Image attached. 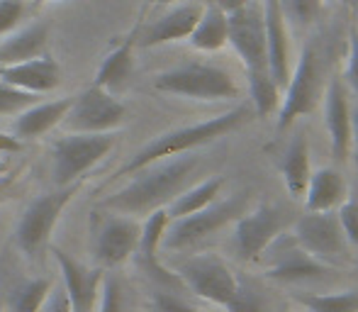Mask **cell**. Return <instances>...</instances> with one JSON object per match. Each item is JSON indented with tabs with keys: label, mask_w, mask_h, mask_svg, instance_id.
Masks as SVG:
<instances>
[{
	"label": "cell",
	"mask_w": 358,
	"mask_h": 312,
	"mask_svg": "<svg viewBox=\"0 0 358 312\" xmlns=\"http://www.w3.org/2000/svg\"><path fill=\"white\" fill-rule=\"evenodd\" d=\"M115 137L110 132H98V134H80V132H69L66 137L54 142V183L57 188L71 185L78 178H83L103 156L113 149Z\"/></svg>",
	"instance_id": "cell-7"
},
{
	"label": "cell",
	"mask_w": 358,
	"mask_h": 312,
	"mask_svg": "<svg viewBox=\"0 0 358 312\" xmlns=\"http://www.w3.org/2000/svg\"><path fill=\"white\" fill-rule=\"evenodd\" d=\"M246 208H249V193H236L227 200H215L213 205L193 215L171 220L164 239H161V246L176 251L200 244L203 239L224 229L227 225L236 222L246 213Z\"/></svg>",
	"instance_id": "cell-4"
},
{
	"label": "cell",
	"mask_w": 358,
	"mask_h": 312,
	"mask_svg": "<svg viewBox=\"0 0 358 312\" xmlns=\"http://www.w3.org/2000/svg\"><path fill=\"white\" fill-rule=\"evenodd\" d=\"M266 259L264 274L271 281H280V283H295V281H312L322 278V276L331 274V266L317 261L310 256L300 244L295 241L292 234H278L261 254ZM259 256V259H261Z\"/></svg>",
	"instance_id": "cell-13"
},
{
	"label": "cell",
	"mask_w": 358,
	"mask_h": 312,
	"mask_svg": "<svg viewBox=\"0 0 358 312\" xmlns=\"http://www.w3.org/2000/svg\"><path fill=\"white\" fill-rule=\"evenodd\" d=\"M124 118H127V108L120 100H115L110 90L90 85L80 95H73V103L66 118L62 120V127L66 132L80 134L113 132L124 122Z\"/></svg>",
	"instance_id": "cell-8"
},
{
	"label": "cell",
	"mask_w": 358,
	"mask_h": 312,
	"mask_svg": "<svg viewBox=\"0 0 358 312\" xmlns=\"http://www.w3.org/2000/svg\"><path fill=\"white\" fill-rule=\"evenodd\" d=\"M200 13H203V5H178V8L161 15L159 20H154L146 27H139L137 24V39H134V44L142 49H149V47H159V44L188 39L193 27L198 24Z\"/></svg>",
	"instance_id": "cell-18"
},
{
	"label": "cell",
	"mask_w": 358,
	"mask_h": 312,
	"mask_svg": "<svg viewBox=\"0 0 358 312\" xmlns=\"http://www.w3.org/2000/svg\"><path fill=\"white\" fill-rule=\"evenodd\" d=\"M100 312H124V290L117 276L105 271L103 293H100Z\"/></svg>",
	"instance_id": "cell-34"
},
{
	"label": "cell",
	"mask_w": 358,
	"mask_h": 312,
	"mask_svg": "<svg viewBox=\"0 0 358 312\" xmlns=\"http://www.w3.org/2000/svg\"><path fill=\"white\" fill-rule=\"evenodd\" d=\"M224 310L227 312H268V305H266L264 295H261L254 285L239 281L236 293L229 298V303L224 305Z\"/></svg>",
	"instance_id": "cell-31"
},
{
	"label": "cell",
	"mask_w": 358,
	"mask_h": 312,
	"mask_svg": "<svg viewBox=\"0 0 358 312\" xmlns=\"http://www.w3.org/2000/svg\"><path fill=\"white\" fill-rule=\"evenodd\" d=\"M346 83L358 93V29L351 27L349 34V66H346Z\"/></svg>",
	"instance_id": "cell-37"
},
{
	"label": "cell",
	"mask_w": 358,
	"mask_h": 312,
	"mask_svg": "<svg viewBox=\"0 0 358 312\" xmlns=\"http://www.w3.org/2000/svg\"><path fill=\"white\" fill-rule=\"evenodd\" d=\"M336 218H339L346 241L358 246V183L354 185V190H349L344 203L336 208Z\"/></svg>",
	"instance_id": "cell-32"
},
{
	"label": "cell",
	"mask_w": 358,
	"mask_h": 312,
	"mask_svg": "<svg viewBox=\"0 0 358 312\" xmlns=\"http://www.w3.org/2000/svg\"><path fill=\"white\" fill-rule=\"evenodd\" d=\"M354 164H356V169H358V147H356V152H354Z\"/></svg>",
	"instance_id": "cell-45"
},
{
	"label": "cell",
	"mask_w": 358,
	"mask_h": 312,
	"mask_svg": "<svg viewBox=\"0 0 358 312\" xmlns=\"http://www.w3.org/2000/svg\"><path fill=\"white\" fill-rule=\"evenodd\" d=\"M169 222H171V218H169V213H166V208H159V210H154V213L146 215L137 251H134L132 256H137V266L149 276L151 281H154L156 285H159V288L176 290V293H178L180 288H185L183 281L178 278V274L169 271L159 261V246H161V239H164Z\"/></svg>",
	"instance_id": "cell-15"
},
{
	"label": "cell",
	"mask_w": 358,
	"mask_h": 312,
	"mask_svg": "<svg viewBox=\"0 0 358 312\" xmlns=\"http://www.w3.org/2000/svg\"><path fill=\"white\" fill-rule=\"evenodd\" d=\"M227 44L241 59L246 73L268 69V47H266V22L261 0H249L244 8L227 15ZM271 71V69H268Z\"/></svg>",
	"instance_id": "cell-9"
},
{
	"label": "cell",
	"mask_w": 358,
	"mask_h": 312,
	"mask_svg": "<svg viewBox=\"0 0 358 312\" xmlns=\"http://www.w3.org/2000/svg\"><path fill=\"white\" fill-rule=\"evenodd\" d=\"M44 312H71V303L66 298V290H54L49 293L47 303L42 305Z\"/></svg>",
	"instance_id": "cell-38"
},
{
	"label": "cell",
	"mask_w": 358,
	"mask_h": 312,
	"mask_svg": "<svg viewBox=\"0 0 358 312\" xmlns=\"http://www.w3.org/2000/svg\"><path fill=\"white\" fill-rule=\"evenodd\" d=\"M80 183H83V178L71 185H64V188L54 190V193L39 195L24 210V215L17 222V229H15V239H17V246L29 259H37L39 254L47 251L49 236H52L66 205L71 203L73 195L80 190Z\"/></svg>",
	"instance_id": "cell-6"
},
{
	"label": "cell",
	"mask_w": 358,
	"mask_h": 312,
	"mask_svg": "<svg viewBox=\"0 0 358 312\" xmlns=\"http://www.w3.org/2000/svg\"><path fill=\"white\" fill-rule=\"evenodd\" d=\"M154 88L161 93L190 100H227L236 98L239 88L229 71L213 64H183L159 73Z\"/></svg>",
	"instance_id": "cell-5"
},
{
	"label": "cell",
	"mask_w": 358,
	"mask_h": 312,
	"mask_svg": "<svg viewBox=\"0 0 358 312\" xmlns=\"http://www.w3.org/2000/svg\"><path fill=\"white\" fill-rule=\"evenodd\" d=\"M222 188H224V178L222 176H213V178L203 180L198 185H188L180 195H176L169 205H166V213L171 220L185 218V215H193L198 210H205L208 205H213L220 198Z\"/></svg>",
	"instance_id": "cell-26"
},
{
	"label": "cell",
	"mask_w": 358,
	"mask_h": 312,
	"mask_svg": "<svg viewBox=\"0 0 358 312\" xmlns=\"http://www.w3.org/2000/svg\"><path fill=\"white\" fill-rule=\"evenodd\" d=\"M295 241L327 266H339L349 259V241L339 225L336 213H307L292 225Z\"/></svg>",
	"instance_id": "cell-10"
},
{
	"label": "cell",
	"mask_w": 358,
	"mask_h": 312,
	"mask_svg": "<svg viewBox=\"0 0 358 312\" xmlns=\"http://www.w3.org/2000/svg\"><path fill=\"white\" fill-rule=\"evenodd\" d=\"M210 3H215L224 15H231V13H236L239 8H244L249 0H210Z\"/></svg>",
	"instance_id": "cell-41"
},
{
	"label": "cell",
	"mask_w": 358,
	"mask_h": 312,
	"mask_svg": "<svg viewBox=\"0 0 358 312\" xmlns=\"http://www.w3.org/2000/svg\"><path fill=\"white\" fill-rule=\"evenodd\" d=\"M324 66L322 54L315 42L305 44V49L297 57L290 78L285 83V93L280 98L278 108V132L292 127L300 118H307L317 110V105L324 98Z\"/></svg>",
	"instance_id": "cell-3"
},
{
	"label": "cell",
	"mask_w": 358,
	"mask_h": 312,
	"mask_svg": "<svg viewBox=\"0 0 358 312\" xmlns=\"http://www.w3.org/2000/svg\"><path fill=\"white\" fill-rule=\"evenodd\" d=\"M176 274L190 293L215 305H222V308L229 303V298L236 293V285H239L234 271L217 254L190 256V259L180 261Z\"/></svg>",
	"instance_id": "cell-11"
},
{
	"label": "cell",
	"mask_w": 358,
	"mask_h": 312,
	"mask_svg": "<svg viewBox=\"0 0 358 312\" xmlns=\"http://www.w3.org/2000/svg\"><path fill=\"white\" fill-rule=\"evenodd\" d=\"M149 303L154 312H198L195 308H190L180 295H176V290H166V288H156L151 293Z\"/></svg>",
	"instance_id": "cell-35"
},
{
	"label": "cell",
	"mask_w": 358,
	"mask_h": 312,
	"mask_svg": "<svg viewBox=\"0 0 358 312\" xmlns=\"http://www.w3.org/2000/svg\"><path fill=\"white\" fill-rule=\"evenodd\" d=\"M134 39H137V27L122 39V42L115 44L113 52L105 57L103 66L98 69L95 73V83L93 85H100V88L110 90V88H117L122 85L124 80L132 76V69H134Z\"/></svg>",
	"instance_id": "cell-24"
},
{
	"label": "cell",
	"mask_w": 358,
	"mask_h": 312,
	"mask_svg": "<svg viewBox=\"0 0 358 312\" xmlns=\"http://www.w3.org/2000/svg\"><path fill=\"white\" fill-rule=\"evenodd\" d=\"M249 78V93H251V103H254V110L259 118H266V115L275 113L280 108V85L275 83V78L271 76L268 69L264 71H251L246 73Z\"/></svg>",
	"instance_id": "cell-27"
},
{
	"label": "cell",
	"mask_w": 358,
	"mask_h": 312,
	"mask_svg": "<svg viewBox=\"0 0 358 312\" xmlns=\"http://www.w3.org/2000/svg\"><path fill=\"white\" fill-rule=\"evenodd\" d=\"M278 171L283 185L292 200H302L307 190V180L312 176L310 169V144H307L305 134H295L292 142L287 144V149L283 152L278 161Z\"/></svg>",
	"instance_id": "cell-22"
},
{
	"label": "cell",
	"mask_w": 358,
	"mask_h": 312,
	"mask_svg": "<svg viewBox=\"0 0 358 312\" xmlns=\"http://www.w3.org/2000/svg\"><path fill=\"white\" fill-rule=\"evenodd\" d=\"M49 44V24L47 22H34L13 39L0 44V66H13V64H22L29 59H37L47 54Z\"/></svg>",
	"instance_id": "cell-23"
},
{
	"label": "cell",
	"mask_w": 358,
	"mask_h": 312,
	"mask_svg": "<svg viewBox=\"0 0 358 312\" xmlns=\"http://www.w3.org/2000/svg\"><path fill=\"white\" fill-rule=\"evenodd\" d=\"M93 229V259L100 269H115L137 251L142 225L129 215L105 213Z\"/></svg>",
	"instance_id": "cell-12"
},
{
	"label": "cell",
	"mask_w": 358,
	"mask_h": 312,
	"mask_svg": "<svg viewBox=\"0 0 358 312\" xmlns=\"http://www.w3.org/2000/svg\"><path fill=\"white\" fill-rule=\"evenodd\" d=\"M17 173L20 171H10V173H5L3 178H0V203L13 198V188H15V183H17Z\"/></svg>",
	"instance_id": "cell-40"
},
{
	"label": "cell",
	"mask_w": 358,
	"mask_h": 312,
	"mask_svg": "<svg viewBox=\"0 0 358 312\" xmlns=\"http://www.w3.org/2000/svg\"><path fill=\"white\" fill-rule=\"evenodd\" d=\"M346 3L351 5V10H358V0H346Z\"/></svg>",
	"instance_id": "cell-44"
},
{
	"label": "cell",
	"mask_w": 358,
	"mask_h": 312,
	"mask_svg": "<svg viewBox=\"0 0 358 312\" xmlns=\"http://www.w3.org/2000/svg\"><path fill=\"white\" fill-rule=\"evenodd\" d=\"M73 103V95L59 100H49V103H34L29 108H24L22 113H17L13 122V134L17 139H37L42 134H47L52 127L62 125V120L66 118L69 108Z\"/></svg>",
	"instance_id": "cell-21"
},
{
	"label": "cell",
	"mask_w": 358,
	"mask_h": 312,
	"mask_svg": "<svg viewBox=\"0 0 358 312\" xmlns=\"http://www.w3.org/2000/svg\"><path fill=\"white\" fill-rule=\"evenodd\" d=\"M287 225H290V218L278 205L261 203L256 210H246L234 222L236 256L241 261H256L275 236L285 232Z\"/></svg>",
	"instance_id": "cell-14"
},
{
	"label": "cell",
	"mask_w": 358,
	"mask_h": 312,
	"mask_svg": "<svg viewBox=\"0 0 358 312\" xmlns=\"http://www.w3.org/2000/svg\"><path fill=\"white\" fill-rule=\"evenodd\" d=\"M198 164L200 159L190 152L156 161V164L132 173L134 178L122 190L100 200L98 208L105 213L129 215V218H142L159 208H166L176 195L188 188Z\"/></svg>",
	"instance_id": "cell-1"
},
{
	"label": "cell",
	"mask_w": 358,
	"mask_h": 312,
	"mask_svg": "<svg viewBox=\"0 0 358 312\" xmlns=\"http://www.w3.org/2000/svg\"><path fill=\"white\" fill-rule=\"evenodd\" d=\"M295 300L307 312H358V290H344V293H295Z\"/></svg>",
	"instance_id": "cell-29"
},
{
	"label": "cell",
	"mask_w": 358,
	"mask_h": 312,
	"mask_svg": "<svg viewBox=\"0 0 358 312\" xmlns=\"http://www.w3.org/2000/svg\"><path fill=\"white\" fill-rule=\"evenodd\" d=\"M62 66L49 54L37 59H29L13 66H0V83H8L13 88L27 90V93H49L62 85Z\"/></svg>",
	"instance_id": "cell-19"
},
{
	"label": "cell",
	"mask_w": 358,
	"mask_h": 312,
	"mask_svg": "<svg viewBox=\"0 0 358 312\" xmlns=\"http://www.w3.org/2000/svg\"><path fill=\"white\" fill-rule=\"evenodd\" d=\"M287 24L297 29H307L320 20L324 10V0H278Z\"/></svg>",
	"instance_id": "cell-30"
},
{
	"label": "cell",
	"mask_w": 358,
	"mask_h": 312,
	"mask_svg": "<svg viewBox=\"0 0 358 312\" xmlns=\"http://www.w3.org/2000/svg\"><path fill=\"white\" fill-rule=\"evenodd\" d=\"M52 254L64 276V290H66V298L71 303V312H93L98 290L105 278V269H100V266L88 269L59 246H52Z\"/></svg>",
	"instance_id": "cell-16"
},
{
	"label": "cell",
	"mask_w": 358,
	"mask_h": 312,
	"mask_svg": "<svg viewBox=\"0 0 358 312\" xmlns=\"http://www.w3.org/2000/svg\"><path fill=\"white\" fill-rule=\"evenodd\" d=\"M24 17L22 0H0V34H8Z\"/></svg>",
	"instance_id": "cell-36"
},
{
	"label": "cell",
	"mask_w": 358,
	"mask_h": 312,
	"mask_svg": "<svg viewBox=\"0 0 358 312\" xmlns=\"http://www.w3.org/2000/svg\"><path fill=\"white\" fill-rule=\"evenodd\" d=\"M37 100H39L37 93H27V90L0 83V115H17V113H22L24 108L34 105Z\"/></svg>",
	"instance_id": "cell-33"
},
{
	"label": "cell",
	"mask_w": 358,
	"mask_h": 312,
	"mask_svg": "<svg viewBox=\"0 0 358 312\" xmlns=\"http://www.w3.org/2000/svg\"><path fill=\"white\" fill-rule=\"evenodd\" d=\"M227 34H229L227 15L215 3H208L200 13V20L190 32L188 42L198 52H220L227 44Z\"/></svg>",
	"instance_id": "cell-25"
},
{
	"label": "cell",
	"mask_w": 358,
	"mask_h": 312,
	"mask_svg": "<svg viewBox=\"0 0 358 312\" xmlns=\"http://www.w3.org/2000/svg\"><path fill=\"white\" fill-rule=\"evenodd\" d=\"M351 142L358 147V110H351Z\"/></svg>",
	"instance_id": "cell-42"
},
{
	"label": "cell",
	"mask_w": 358,
	"mask_h": 312,
	"mask_svg": "<svg viewBox=\"0 0 358 312\" xmlns=\"http://www.w3.org/2000/svg\"><path fill=\"white\" fill-rule=\"evenodd\" d=\"M246 120H249V108L236 105V108L227 110V113H222V115H215V118H210V120H203V122L169 129V132L151 139L149 144H144V147L115 173V178H120V176H132V173H137V171L146 169V166L156 164V161L171 159V156H178V154H188L198 147L217 142V139L236 132Z\"/></svg>",
	"instance_id": "cell-2"
},
{
	"label": "cell",
	"mask_w": 358,
	"mask_h": 312,
	"mask_svg": "<svg viewBox=\"0 0 358 312\" xmlns=\"http://www.w3.org/2000/svg\"><path fill=\"white\" fill-rule=\"evenodd\" d=\"M151 3H159V5H173V3H180V0H151Z\"/></svg>",
	"instance_id": "cell-43"
},
{
	"label": "cell",
	"mask_w": 358,
	"mask_h": 312,
	"mask_svg": "<svg viewBox=\"0 0 358 312\" xmlns=\"http://www.w3.org/2000/svg\"><path fill=\"white\" fill-rule=\"evenodd\" d=\"M324 125L327 134H329L331 156L336 164H344L351 156V105L349 93H346L344 78L339 73L329 78L324 88Z\"/></svg>",
	"instance_id": "cell-17"
},
{
	"label": "cell",
	"mask_w": 358,
	"mask_h": 312,
	"mask_svg": "<svg viewBox=\"0 0 358 312\" xmlns=\"http://www.w3.org/2000/svg\"><path fill=\"white\" fill-rule=\"evenodd\" d=\"M49 293H52V278H47V276L24 281L10 293L8 312H39L42 305L47 303Z\"/></svg>",
	"instance_id": "cell-28"
},
{
	"label": "cell",
	"mask_w": 358,
	"mask_h": 312,
	"mask_svg": "<svg viewBox=\"0 0 358 312\" xmlns=\"http://www.w3.org/2000/svg\"><path fill=\"white\" fill-rule=\"evenodd\" d=\"M349 195V183L344 173L334 166H322L312 171L305 190V205L307 213H334Z\"/></svg>",
	"instance_id": "cell-20"
},
{
	"label": "cell",
	"mask_w": 358,
	"mask_h": 312,
	"mask_svg": "<svg viewBox=\"0 0 358 312\" xmlns=\"http://www.w3.org/2000/svg\"><path fill=\"white\" fill-rule=\"evenodd\" d=\"M24 149V142L17 139L15 134H8V132H0V154H17Z\"/></svg>",
	"instance_id": "cell-39"
}]
</instances>
